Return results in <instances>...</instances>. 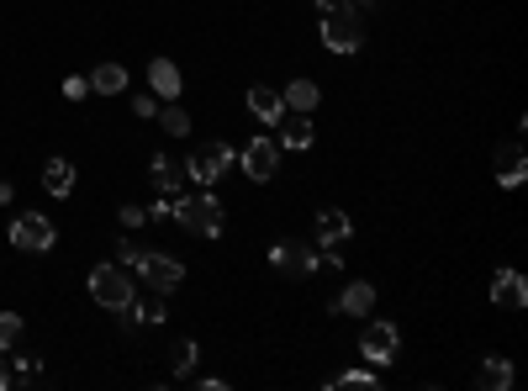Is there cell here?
Segmentation results:
<instances>
[{
	"label": "cell",
	"instance_id": "cell-1",
	"mask_svg": "<svg viewBox=\"0 0 528 391\" xmlns=\"http://www.w3.org/2000/svg\"><path fill=\"white\" fill-rule=\"evenodd\" d=\"M169 217H175L185 233H201V238H217V233H222V201L206 196V191L180 196L175 207H169Z\"/></svg>",
	"mask_w": 528,
	"mask_h": 391
},
{
	"label": "cell",
	"instance_id": "cell-2",
	"mask_svg": "<svg viewBox=\"0 0 528 391\" xmlns=\"http://www.w3.org/2000/svg\"><path fill=\"white\" fill-rule=\"evenodd\" d=\"M365 43V22L354 6H323V48L333 53H360Z\"/></svg>",
	"mask_w": 528,
	"mask_h": 391
},
{
	"label": "cell",
	"instance_id": "cell-3",
	"mask_svg": "<svg viewBox=\"0 0 528 391\" xmlns=\"http://www.w3.org/2000/svg\"><path fill=\"white\" fill-rule=\"evenodd\" d=\"M233 164H238V154L228 143H201V148H191V159H185V180L191 185H217Z\"/></svg>",
	"mask_w": 528,
	"mask_h": 391
},
{
	"label": "cell",
	"instance_id": "cell-4",
	"mask_svg": "<svg viewBox=\"0 0 528 391\" xmlns=\"http://www.w3.org/2000/svg\"><path fill=\"white\" fill-rule=\"evenodd\" d=\"M90 296H96L106 312L127 307V302H132V281H127V270H117V265H96V270H90Z\"/></svg>",
	"mask_w": 528,
	"mask_h": 391
},
{
	"label": "cell",
	"instance_id": "cell-5",
	"mask_svg": "<svg viewBox=\"0 0 528 391\" xmlns=\"http://www.w3.org/2000/svg\"><path fill=\"white\" fill-rule=\"evenodd\" d=\"M238 164H243V175L249 180H275V170H280V143L275 138H249L243 143V154H238Z\"/></svg>",
	"mask_w": 528,
	"mask_h": 391
},
{
	"label": "cell",
	"instance_id": "cell-6",
	"mask_svg": "<svg viewBox=\"0 0 528 391\" xmlns=\"http://www.w3.org/2000/svg\"><path fill=\"white\" fill-rule=\"evenodd\" d=\"M11 244L22 249V254H43V249H53V222L43 217V212H22L11 222Z\"/></svg>",
	"mask_w": 528,
	"mask_h": 391
},
{
	"label": "cell",
	"instance_id": "cell-7",
	"mask_svg": "<svg viewBox=\"0 0 528 391\" xmlns=\"http://www.w3.org/2000/svg\"><path fill=\"white\" fill-rule=\"evenodd\" d=\"M270 259H275V270L296 275V281H301V275H317V270H323V254H317L312 244H275Z\"/></svg>",
	"mask_w": 528,
	"mask_h": 391
},
{
	"label": "cell",
	"instance_id": "cell-8",
	"mask_svg": "<svg viewBox=\"0 0 528 391\" xmlns=\"http://www.w3.org/2000/svg\"><path fill=\"white\" fill-rule=\"evenodd\" d=\"M138 270H143V281L154 286V291H175V286L185 281V265H180V259H175V254H154V249L143 254Z\"/></svg>",
	"mask_w": 528,
	"mask_h": 391
},
{
	"label": "cell",
	"instance_id": "cell-9",
	"mask_svg": "<svg viewBox=\"0 0 528 391\" xmlns=\"http://www.w3.org/2000/svg\"><path fill=\"white\" fill-rule=\"evenodd\" d=\"M360 355H365L370 365H391V360H396V328H391V323H365Z\"/></svg>",
	"mask_w": 528,
	"mask_h": 391
},
{
	"label": "cell",
	"instance_id": "cell-10",
	"mask_svg": "<svg viewBox=\"0 0 528 391\" xmlns=\"http://www.w3.org/2000/svg\"><path fill=\"white\" fill-rule=\"evenodd\" d=\"M492 302L502 312H523L528 307V286H523V275L518 270H497V281H492Z\"/></svg>",
	"mask_w": 528,
	"mask_h": 391
},
{
	"label": "cell",
	"instance_id": "cell-11",
	"mask_svg": "<svg viewBox=\"0 0 528 391\" xmlns=\"http://www.w3.org/2000/svg\"><path fill=\"white\" fill-rule=\"evenodd\" d=\"M523 175H528L523 148H518V143H502V148H497V185H507V191H513V185H523Z\"/></svg>",
	"mask_w": 528,
	"mask_h": 391
},
{
	"label": "cell",
	"instance_id": "cell-12",
	"mask_svg": "<svg viewBox=\"0 0 528 391\" xmlns=\"http://www.w3.org/2000/svg\"><path fill=\"white\" fill-rule=\"evenodd\" d=\"M148 85H154V96H164V101H175L180 96V69H175V59H148Z\"/></svg>",
	"mask_w": 528,
	"mask_h": 391
},
{
	"label": "cell",
	"instance_id": "cell-13",
	"mask_svg": "<svg viewBox=\"0 0 528 391\" xmlns=\"http://www.w3.org/2000/svg\"><path fill=\"white\" fill-rule=\"evenodd\" d=\"M349 233H354V228H349V217L338 212V207H323V212H317V244H323V249H338Z\"/></svg>",
	"mask_w": 528,
	"mask_h": 391
},
{
	"label": "cell",
	"instance_id": "cell-14",
	"mask_svg": "<svg viewBox=\"0 0 528 391\" xmlns=\"http://www.w3.org/2000/svg\"><path fill=\"white\" fill-rule=\"evenodd\" d=\"M243 101H249V111L259 122H280V117H286V101H280L270 85H249V96H243Z\"/></svg>",
	"mask_w": 528,
	"mask_h": 391
},
{
	"label": "cell",
	"instance_id": "cell-15",
	"mask_svg": "<svg viewBox=\"0 0 528 391\" xmlns=\"http://www.w3.org/2000/svg\"><path fill=\"white\" fill-rule=\"evenodd\" d=\"M375 307V286L370 281H349L344 296H338V312H349V318H370Z\"/></svg>",
	"mask_w": 528,
	"mask_h": 391
},
{
	"label": "cell",
	"instance_id": "cell-16",
	"mask_svg": "<svg viewBox=\"0 0 528 391\" xmlns=\"http://www.w3.org/2000/svg\"><path fill=\"white\" fill-rule=\"evenodd\" d=\"M312 117L307 111H291V117H280V143L286 148H312Z\"/></svg>",
	"mask_w": 528,
	"mask_h": 391
},
{
	"label": "cell",
	"instance_id": "cell-17",
	"mask_svg": "<svg viewBox=\"0 0 528 391\" xmlns=\"http://www.w3.org/2000/svg\"><path fill=\"white\" fill-rule=\"evenodd\" d=\"M148 175H154L159 196H164V191H180V175H185V164H180V159H169V154H154V164H148Z\"/></svg>",
	"mask_w": 528,
	"mask_h": 391
},
{
	"label": "cell",
	"instance_id": "cell-18",
	"mask_svg": "<svg viewBox=\"0 0 528 391\" xmlns=\"http://www.w3.org/2000/svg\"><path fill=\"white\" fill-rule=\"evenodd\" d=\"M43 185H48V196H69L74 191V164L69 159H48L43 164Z\"/></svg>",
	"mask_w": 528,
	"mask_h": 391
},
{
	"label": "cell",
	"instance_id": "cell-19",
	"mask_svg": "<svg viewBox=\"0 0 528 391\" xmlns=\"http://www.w3.org/2000/svg\"><path fill=\"white\" fill-rule=\"evenodd\" d=\"M476 386H481V391H507V386H513V365H507L502 355L486 360V365L476 370Z\"/></svg>",
	"mask_w": 528,
	"mask_h": 391
},
{
	"label": "cell",
	"instance_id": "cell-20",
	"mask_svg": "<svg viewBox=\"0 0 528 391\" xmlns=\"http://www.w3.org/2000/svg\"><path fill=\"white\" fill-rule=\"evenodd\" d=\"M90 90H101V96H122V90H127V69L122 64H96Z\"/></svg>",
	"mask_w": 528,
	"mask_h": 391
},
{
	"label": "cell",
	"instance_id": "cell-21",
	"mask_svg": "<svg viewBox=\"0 0 528 391\" xmlns=\"http://www.w3.org/2000/svg\"><path fill=\"white\" fill-rule=\"evenodd\" d=\"M280 101H286L291 111H307V117H312V111H317V101H323V90H317L312 80H291V90H286Z\"/></svg>",
	"mask_w": 528,
	"mask_h": 391
},
{
	"label": "cell",
	"instance_id": "cell-22",
	"mask_svg": "<svg viewBox=\"0 0 528 391\" xmlns=\"http://www.w3.org/2000/svg\"><path fill=\"white\" fill-rule=\"evenodd\" d=\"M16 344H22V318L0 312V355H16Z\"/></svg>",
	"mask_w": 528,
	"mask_h": 391
},
{
	"label": "cell",
	"instance_id": "cell-23",
	"mask_svg": "<svg viewBox=\"0 0 528 391\" xmlns=\"http://www.w3.org/2000/svg\"><path fill=\"white\" fill-rule=\"evenodd\" d=\"M159 122H164L169 138H185V133H191V111H185V106H164Z\"/></svg>",
	"mask_w": 528,
	"mask_h": 391
},
{
	"label": "cell",
	"instance_id": "cell-24",
	"mask_svg": "<svg viewBox=\"0 0 528 391\" xmlns=\"http://www.w3.org/2000/svg\"><path fill=\"white\" fill-rule=\"evenodd\" d=\"M169 365H175V376L185 381V376L196 370V344H191V339H180V344H175V355H169Z\"/></svg>",
	"mask_w": 528,
	"mask_h": 391
},
{
	"label": "cell",
	"instance_id": "cell-25",
	"mask_svg": "<svg viewBox=\"0 0 528 391\" xmlns=\"http://www.w3.org/2000/svg\"><path fill=\"white\" fill-rule=\"evenodd\" d=\"M143 244H138V238H122V244H117V259H122V265H143Z\"/></svg>",
	"mask_w": 528,
	"mask_h": 391
},
{
	"label": "cell",
	"instance_id": "cell-26",
	"mask_svg": "<svg viewBox=\"0 0 528 391\" xmlns=\"http://www.w3.org/2000/svg\"><path fill=\"white\" fill-rule=\"evenodd\" d=\"M138 323H143V312H138V302H127V307H117V328H122V333H138Z\"/></svg>",
	"mask_w": 528,
	"mask_h": 391
},
{
	"label": "cell",
	"instance_id": "cell-27",
	"mask_svg": "<svg viewBox=\"0 0 528 391\" xmlns=\"http://www.w3.org/2000/svg\"><path fill=\"white\" fill-rule=\"evenodd\" d=\"M333 386H375V370H344V376H333Z\"/></svg>",
	"mask_w": 528,
	"mask_h": 391
},
{
	"label": "cell",
	"instance_id": "cell-28",
	"mask_svg": "<svg viewBox=\"0 0 528 391\" xmlns=\"http://www.w3.org/2000/svg\"><path fill=\"white\" fill-rule=\"evenodd\" d=\"M37 376V360L32 355H22V360H16V370H11V386H27Z\"/></svg>",
	"mask_w": 528,
	"mask_h": 391
},
{
	"label": "cell",
	"instance_id": "cell-29",
	"mask_svg": "<svg viewBox=\"0 0 528 391\" xmlns=\"http://www.w3.org/2000/svg\"><path fill=\"white\" fill-rule=\"evenodd\" d=\"M64 96H69V101L90 96V80H80V74H69V80H64Z\"/></svg>",
	"mask_w": 528,
	"mask_h": 391
},
{
	"label": "cell",
	"instance_id": "cell-30",
	"mask_svg": "<svg viewBox=\"0 0 528 391\" xmlns=\"http://www.w3.org/2000/svg\"><path fill=\"white\" fill-rule=\"evenodd\" d=\"M138 312H143V323H164V318H169L164 302H138Z\"/></svg>",
	"mask_w": 528,
	"mask_h": 391
},
{
	"label": "cell",
	"instance_id": "cell-31",
	"mask_svg": "<svg viewBox=\"0 0 528 391\" xmlns=\"http://www.w3.org/2000/svg\"><path fill=\"white\" fill-rule=\"evenodd\" d=\"M143 222H148L143 207H122V228H143Z\"/></svg>",
	"mask_w": 528,
	"mask_h": 391
},
{
	"label": "cell",
	"instance_id": "cell-32",
	"mask_svg": "<svg viewBox=\"0 0 528 391\" xmlns=\"http://www.w3.org/2000/svg\"><path fill=\"white\" fill-rule=\"evenodd\" d=\"M132 111H138V117H154L159 101H154V96H138V101H132Z\"/></svg>",
	"mask_w": 528,
	"mask_h": 391
},
{
	"label": "cell",
	"instance_id": "cell-33",
	"mask_svg": "<svg viewBox=\"0 0 528 391\" xmlns=\"http://www.w3.org/2000/svg\"><path fill=\"white\" fill-rule=\"evenodd\" d=\"M0 360H6V355H0ZM0 391H11V370L6 365H0Z\"/></svg>",
	"mask_w": 528,
	"mask_h": 391
},
{
	"label": "cell",
	"instance_id": "cell-34",
	"mask_svg": "<svg viewBox=\"0 0 528 391\" xmlns=\"http://www.w3.org/2000/svg\"><path fill=\"white\" fill-rule=\"evenodd\" d=\"M317 6H333V0H317Z\"/></svg>",
	"mask_w": 528,
	"mask_h": 391
}]
</instances>
